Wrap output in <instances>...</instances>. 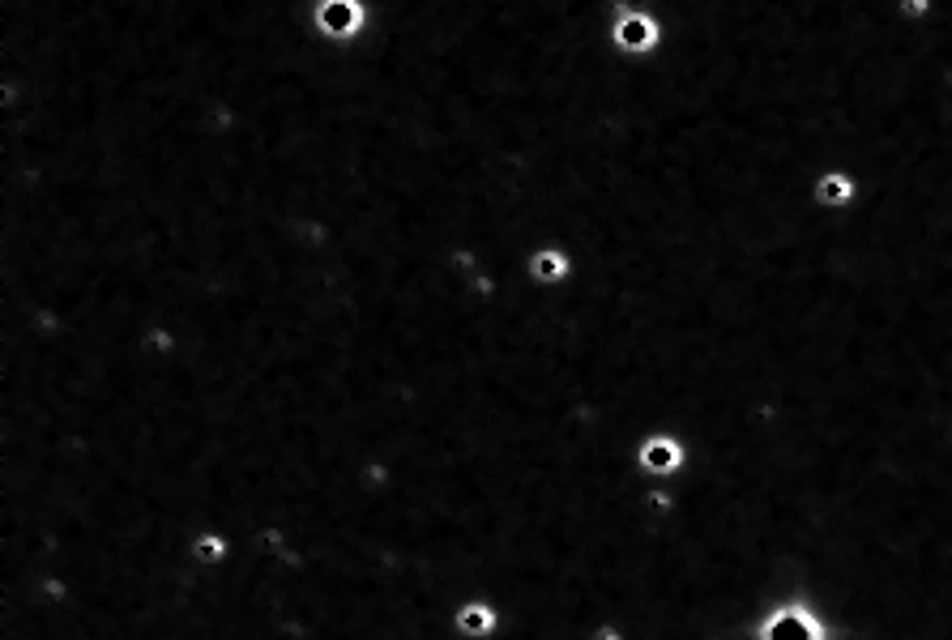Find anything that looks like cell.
<instances>
[{"label":"cell","instance_id":"7a4b0ae2","mask_svg":"<svg viewBox=\"0 0 952 640\" xmlns=\"http://www.w3.org/2000/svg\"><path fill=\"white\" fill-rule=\"evenodd\" d=\"M607 39H611V47L620 56H654L662 47V22L654 18V13H645V9H632V13L611 18Z\"/></svg>","mask_w":952,"mask_h":640},{"label":"cell","instance_id":"ba28073f","mask_svg":"<svg viewBox=\"0 0 952 640\" xmlns=\"http://www.w3.org/2000/svg\"><path fill=\"white\" fill-rule=\"evenodd\" d=\"M466 282H470V291L479 295V299H491V295H496V282H491L487 274H474V278H466Z\"/></svg>","mask_w":952,"mask_h":640},{"label":"cell","instance_id":"52a82bcc","mask_svg":"<svg viewBox=\"0 0 952 640\" xmlns=\"http://www.w3.org/2000/svg\"><path fill=\"white\" fill-rule=\"evenodd\" d=\"M449 265L457 269V274H466V278L479 274V256H474V248H449Z\"/></svg>","mask_w":952,"mask_h":640},{"label":"cell","instance_id":"3957f363","mask_svg":"<svg viewBox=\"0 0 952 640\" xmlns=\"http://www.w3.org/2000/svg\"><path fill=\"white\" fill-rule=\"evenodd\" d=\"M573 269H577L573 252H564L555 244H543V248H534L526 256V278L538 282V286H560V282L573 278Z\"/></svg>","mask_w":952,"mask_h":640},{"label":"cell","instance_id":"8992f818","mask_svg":"<svg viewBox=\"0 0 952 640\" xmlns=\"http://www.w3.org/2000/svg\"><path fill=\"white\" fill-rule=\"evenodd\" d=\"M679 461V448L671 440H654V444H645V466L649 470H671Z\"/></svg>","mask_w":952,"mask_h":640},{"label":"cell","instance_id":"6da1fadb","mask_svg":"<svg viewBox=\"0 0 952 640\" xmlns=\"http://www.w3.org/2000/svg\"><path fill=\"white\" fill-rule=\"evenodd\" d=\"M372 9L363 0H316L312 5V26L316 35L329 43H355L368 35Z\"/></svg>","mask_w":952,"mask_h":640},{"label":"cell","instance_id":"9c48e42d","mask_svg":"<svg viewBox=\"0 0 952 640\" xmlns=\"http://www.w3.org/2000/svg\"><path fill=\"white\" fill-rule=\"evenodd\" d=\"M927 9H931V0H901V13H906V18H923Z\"/></svg>","mask_w":952,"mask_h":640},{"label":"cell","instance_id":"277c9868","mask_svg":"<svg viewBox=\"0 0 952 640\" xmlns=\"http://www.w3.org/2000/svg\"><path fill=\"white\" fill-rule=\"evenodd\" d=\"M854 192H859V184H854V175H850V171H824L820 180H816V201L833 205V210L850 205V201H854Z\"/></svg>","mask_w":952,"mask_h":640},{"label":"cell","instance_id":"5b68a950","mask_svg":"<svg viewBox=\"0 0 952 640\" xmlns=\"http://www.w3.org/2000/svg\"><path fill=\"white\" fill-rule=\"evenodd\" d=\"M457 628H462L466 636H487L491 628H496V615H491L487 606H466V611L457 615Z\"/></svg>","mask_w":952,"mask_h":640},{"label":"cell","instance_id":"30bf717a","mask_svg":"<svg viewBox=\"0 0 952 640\" xmlns=\"http://www.w3.org/2000/svg\"><path fill=\"white\" fill-rule=\"evenodd\" d=\"M197 551H205V555H214V559H218V555H222V542H218V538H201V542H197Z\"/></svg>","mask_w":952,"mask_h":640}]
</instances>
